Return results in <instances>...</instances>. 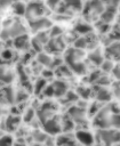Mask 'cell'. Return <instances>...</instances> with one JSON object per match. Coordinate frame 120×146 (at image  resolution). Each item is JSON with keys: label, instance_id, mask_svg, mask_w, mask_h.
Segmentation results:
<instances>
[{"label": "cell", "instance_id": "cell-39", "mask_svg": "<svg viewBox=\"0 0 120 146\" xmlns=\"http://www.w3.org/2000/svg\"><path fill=\"white\" fill-rule=\"evenodd\" d=\"M13 139L10 136H3L1 138V146H11Z\"/></svg>", "mask_w": 120, "mask_h": 146}, {"label": "cell", "instance_id": "cell-40", "mask_svg": "<svg viewBox=\"0 0 120 146\" xmlns=\"http://www.w3.org/2000/svg\"><path fill=\"white\" fill-rule=\"evenodd\" d=\"M1 57H2V60H5V59L9 60V59L13 57V51L9 50V49H5V50H2V55H1Z\"/></svg>", "mask_w": 120, "mask_h": 146}, {"label": "cell", "instance_id": "cell-45", "mask_svg": "<svg viewBox=\"0 0 120 146\" xmlns=\"http://www.w3.org/2000/svg\"><path fill=\"white\" fill-rule=\"evenodd\" d=\"M34 139L37 140V141H43L45 139H46V137H45V135L43 133H41V132H35L34 133Z\"/></svg>", "mask_w": 120, "mask_h": 146}, {"label": "cell", "instance_id": "cell-11", "mask_svg": "<svg viewBox=\"0 0 120 146\" xmlns=\"http://www.w3.org/2000/svg\"><path fill=\"white\" fill-rule=\"evenodd\" d=\"M75 136H77V139H78L81 144H83V145H86V146L91 145L93 141H94L93 135L89 133V132H87V131H78Z\"/></svg>", "mask_w": 120, "mask_h": 146}, {"label": "cell", "instance_id": "cell-1", "mask_svg": "<svg viewBox=\"0 0 120 146\" xmlns=\"http://www.w3.org/2000/svg\"><path fill=\"white\" fill-rule=\"evenodd\" d=\"M46 9L47 7L40 2V1H31L27 6H26V13L25 16L27 17V19H34L38 17H43L46 14Z\"/></svg>", "mask_w": 120, "mask_h": 146}, {"label": "cell", "instance_id": "cell-37", "mask_svg": "<svg viewBox=\"0 0 120 146\" xmlns=\"http://www.w3.org/2000/svg\"><path fill=\"white\" fill-rule=\"evenodd\" d=\"M109 81H110V80H109V78H107L106 75H101V76H99V79L97 80V82H96V83H97L98 86L104 87V86L109 84Z\"/></svg>", "mask_w": 120, "mask_h": 146}, {"label": "cell", "instance_id": "cell-13", "mask_svg": "<svg viewBox=\"0 0 120 146\" xmlns=\"http://www.w3.org/2000/svg\"><path fill=\"white\" fill-rule=\"evenodd\" d=\"M96 90V98L99 100V102H106V100H110L111 98V95L110 92L102 86H98L95 88Z\"/></svg>", "mask_w": 120, "mask_h": 146}, {"label": "cell", "instance_id": "cell-26", "mask_svg": "<svg viewBox=\"0 0 120 146\" xmlns=\"http://www.w3.org/2000/svg\"><path fill=\"white\" fill-rule=\"evenodd\" d=\"M101 68H102V71L103 72H111V71H113V68H114V65H113V63H112V60L111 59H104V62L101 64Z\"/></svg>", "mask_w": 120, "mask_h": 146}, {"label": "cell", "instance_id": "cell-31", "mask_svg": "<svg viewBox=\"0 0 120 146\" xmlns=\"http://www.w3.org/2000/svg\"><path fill=\"white\" fill-rule=\"evenodd\" d=\"M42 95L46 96V97H53V96H55V89H54L53 84L46 86V88L42 91Z\"/></svg>", "mask_w": 120, "mask_h": 146}, {"label": "cell", "instance_id": "cell-38", "mask_svg": "<svg viewBox=\"0 0 120 146\" xmlns=\"http://www.w3.org/2000/svg\"><path fill=\"white\" fill-rule=\"evenodd\" d=\"M63 128H64V130H70V129H72L73 128V120L70 117H67V119H65L64 120V123H63Z\"/></svg>", "mask_w": 120, "mask_h": 146}, {"label": "cell", "instance_id": "cell-17", "mask_svg": "<svg viewBox=\"0 0 120 146\" xmlns=\"http://www.w3.org/2000/svg\"><path fill=\"white\" fill-rule=\"evenodd\" d=\"M71 72H72V70L70 68L69 65H61L57 68H55V73L58 76H62V78H69V76H71V74H72Z\"/></svg>", "mask_w": 120, "mask_h": 146}, {"label": "cell", "instance_id": "cell-12", "mask_svg": "<svg viewBox=\"0 0 120 146\" xmlns=\"http://www.w3.org/2000/svg\"><path fill=\"white\" fill-rule=\"evenodd\" d=\"M114 15H115V8H112V7H105L104 11L101 14V21L103 23H110L113 21L114 18Z\"/></svg>", "mask_w": 120, "mask_h": 146}, {"label": "cell", "instance_id": "cell-25", "mask_svg": "<svg viewBox=\"0 0 120 146\" xmlns=\"http://www.w3.org/2000/svg\"><path fill=\"white\" fill-rule=\"evenodd\" d=\"M18 122H19V119H18L17 116H9V117L6 120V127H7V129L13 130V129L18 124Z\"/></svg>", "mask_w": 120, "mask_h": 146}, {"label": "cell", "instance_id": "cell-9", "mask_svg": "<svg viewBox=\"0 0 120 146\" xmlns=\"http://www.w3.org/2000/svg\"><path fill=\"white\" fill-rule=\"evenodd\" d=\"M53 87L55 89V96L56 97H61L66 95L67 92V84L64 81L61 80H56L55 82H53Z\"/></svg>", "mask_w": 120, "mask_h": 146}, {"label": "cell", "instance_id": "cell-46", "mask_svg": "<svg viewBox=\"0 0 120 146\" xmlns=\"http://www.w3.org/2000/svg\"><path fill=\"white\" fill-rule=\"evenodd\" d=\"M14 0H1V8L5 9L6 7H9Z\"/></svg>", "mask_w": 120, "mask_h": 146}, {"label": "cell", "instance_id": "cell-41", "mask_svg": "<svg viewBox=\"0 0 120 146\" xmlns=\"http://www.w3.org/2000/svg\"><path fill=\"white\" fill-rule=\"evenodd\" d=\"M27 98V94L25 92V91H18L17 94H16V102H23V100H25Z\"/></svg>", "mask_w": 120, "mask_h": 146}, {"label": "cell", "instance_id": "cell-16", "mask_svg": "<svg viewBox=\"0 0 120 146\" xmlns=\"http://www.w3.org/2000/svg\"><path fill=\"white\" fill-rule=\"evenodd\" d=\"M88 58L91 63H94L95 65H99L104 62V58H103V55L101 54L99 50H95V51H91L89 55H88Z\"/></svg>", "mask_w": 120, "mask_h": 146}, {"label": "cell", "instance_id": "cell-22", "mask_svg": "<svg viewBox=\"0 0 120 146\" xmlns=\"http://www.w3.org/2000/svg\"><path fill=\"white\" fill-rule=\"evenodd\" d=\"M46 79H39L35 83H34V92L38 95V94H40V92H42L43 91V89L46 88Z\"/></svg>", "mask_w": 120, "mask_h": 146}, {"label": "cell", "instance_id": "cell-36", "mask_svg": "<svg viewBox=\"0 0 120 146\" xmlns=\"http://www.w3.org/2000/svg\"><path fill=\"white\" fill-rule=\"evenodd\" d=\"M104 5L106 7H112V8H117V6L120 3V0H103Z\"/></svg>", "mask_w": 120, "mask_h": 146}, {"label": "cell", "instance_id": "cell-34", "mask_svg": "<svg viewBox=\"0 0 120 146\" xmlns=\"http://www.w3.org/2000/svg\"><path fill=\"white\" fill-rule=\"evenodd\" d=\"M78 98H79V95L77 92H74V91H67L66 92V99L69 102H75V100H78Z\"/></svg>", "mask_w": 120, "mask_h": 146}, {"label": "cell", "instance_id": "cell-15", "mask_svg": "<svg viewBox=\"0 0 120 146\" xmlns=\"http://www.w3.org/2000/svg\"><path fill=\"white\" fill-rule=\"evenodd\" d=\"M53 59L48 54H45V52H39L38 56H37V60L39 62V64L46 66V67H50L51 66V63H53Z\"/></svg>", "mask_w": 120, "mask_h": 146}, {"label": "cell", "instance_id": "cell-44", "mask_svg": "<svg viewBox=\"0 0 120 146\" xmlns=\"http://www.w3.org/2000/svg\"><path fill=\"white\" fill-rule=\"evenodd\" d=\"M54 75V72H53V70L51 68H47V70H45V71H42V78L43 79H47V78H51Z\"/></svg>", "mask_w": 120, "mask_h": 146}, {"label": "cell", "instance_id": "cell-8", "mask_svg": "<svg viewBox=\"0 0 120 146\" xmlns=\"http://www.w3.org/2000/svg\"><path fill=\"white\" fill-rule=\"evenodd\" d=\"M106 54L114 60H120V42H114L106 48Z\"/></svg>", "mask_w": 120, "mask_h": 146}, {"label": "cell", "instance_id": "cell-20", "mask_svg": "<svg viewBox=\"0 0 120 146\" xmlns=\"http://www.w3.org/2000/svg\"><path fill=\"white\" fill-rule=\"evenodd\" d=\"M89 43H90V38L89 36H80L74 41V47L79 48V49H83V48L88 47Z\"/></svg>", "mask_w": 120, "mask_h": 146}, {"label": "cell", "instance_id": "cell-42", "mask_svg": "<svg viewBox=\"0 0 120 146\" xmlns=\"http://www.w3.org/2000/svg\"><path fill=\"white\" fill-rule=\"evenodd\" d=\"M59 3H61V0H48L47 1V6L50 9H56Z\"/></svg>", "mask_w": 120, "mask_h": 146}, {"label": "cell", "instance_id": "cell-32", "mask_svg": "<svg viewBox=\"0 0 120 146\" xmlns=\"http://www.w3.org/2000/svg\"><path fill=\"white\" fill-rule=\"evenodd\" d=\"M62 34V29L59 26H51L50 29V38H57Z\"/></svg>", "mask_w": 120, "mask_h": 146}, {"label": "cell", "instance_id": "cell-33", "mask_svg": "<svg viewBox=\"0 0 120 146\" xmlns=\"http://www.w3.org/2000/svg\"><path fill=\"white\" fill-rule=\"evenodd\" d=\"M58 145H67V146H74V143L70 139V138H67V137H59L58 138V143H57Z\"/></svg>", "mask_w": 120, "mask_h": 146}, {"label": "cell", "instance_id": "cell-14", "mask_svg": "<svg viewBox=\"0 0 120 146\" xmlns=\"http://www.w3.org/2000/svg\"><path fill=\"white\" fill-rule=\"evenodd\" d=\"M70 66V68L72 70L73 73H77V74H85L87 68H86V65L81 62H72V63H69L67 64Z\"/></svg>", "mask_w": 120, "mask_h": 146}, {"label": "cell", "instance_id": "cell-43", "mask_svg": "<svg viewBox=\"0 0 120 146\" xmlns=\"http://www.w3.org/2000/svg\"><path fill=\"white\" fill-rule=\"evenodd\" d=\"M99 76H101V73L99 72H97V71H95V72H93V73H90V75H89V81L90 82H97V80L99 79Z\"/></svg>", "mask_w": 120, "mask_h": 146}, {"label": "cell", "instance_id": "cell-19", "mask_svg": "<svg viewBox=\"0 0 120 146\" xmlns=\"http://www.w3.org/2000/svg\"><path fill=\"white\" fill-rule=\"evenodd\" d=\"M2 97H5L8 103H13L16 99V95H15V92L13 91V89L10 87L2 88Z\"/></svg>", "mask_w": 120, "mask_h": 146}, {"label": "cell", "instance_id": "cell-23", "mask_svg": "<svg viewBox=\"0 0 120 146\" xmlns=\"http://www.w3.org/2000/svg\"><path fill=\"white\" fill-rule=\"evenodd\" d=\"M64 3L69 8H73L74 10L81 9V0H64Z\"/></svg>", "mask_w": 120, "mask_h": 146}, {"label": "cell", "instance_id": "cell-27", "mask_svg": "<svg viewBox=\"0 0 120 146\" xmlns=\"http://www.w3.org/2000/svg\"><path fill=\"white\" fill-rule=\"evenodd\" d=\"M77 94H78L80 97L87 99V98H89V96H90V89H89V88H86V87H79V88L77 89Z\"/></svg>", "mask_w": 120, "mask_h": 146}, {"label": "cell", "instance_id": "cell-29", "mask_svg": "<svg viewBox=\"0 0 120 146\" xmlns=\"http://www.w3.org/2000/svg\"><path fill=\"white\" fill-rule=\"evenodd\" d=\"M110 123H111V125L112 127H114V128H120V114H113V115H111L110 116Z\"/></svg>", "mask_w": 120, "mask_h": 146}, {"label": "cell", "instance_id": "cell-28", "mask_svg": "<svg viewBox=\"0 0 120 146\" xmlns=\"http://www.w3.org/2000/svg\"><path fill=\"white\" fill-rule=\"evenodd\" d=\"M13 79H14V74L11 73V72H3V70H2V73H1V81H2V83H10L11 81H13Z\"/></svg>", "mask_w": 120, "mask_h": 146}, {"label": "cell", "instance_id": "cell-24", "mask_svg": "<svg viewBox=\"0 0 120 146\" xmlns=\"http://www.w3.org/2000/svg\"><path fill=\"white\" fill-rule=\"evenodd\" d=\"M49 36L50 35H48V33H46V32H43V31H41V32H38V34H37V36H34L41 44H47L48 42H49Z\"/></svg>", "mask_w": 120, "mask_h": 146}, {"label": "cell", "instance_id": "cell-4", "mask_svg": "<svg viewBox=\"0 0 120 146\" xmlns=\"http://www.w3.org/2000/svg\"><path fill=\"white\" fill-rule=\"evenodd\" d=\"M83 57V51L82 49H79V48H71L69 49L66 52H65V56H64V59L66 62V64L69 63H72V62H79V59H81Z\"/></svg>", "mask_w": 120, "mask_h": 146}, {"label": "cell", "instance_id": "cell-30", "mask_svg": "<svg viewBox=\"0 0 120 146\" xmlns=\"http://www.w3.org/2000/svg\"><path fill=\"white\" fill-rule=\"evenodd\" d=\"M31 47L35 50V51H38V52H42V49H43V44H41L35 38H33L32 40H31Z\"/></svg>", "mask_w": 120, "mask_h": 146}, {"label": "cell", "instance_id": "cell-49", "mask_svg": "<svg viewBox=\"0 0 120 146\" xmlns=\"http://www.w3.org/2000/svg\"><path fill=\"white\" fill-rule=\"evenodd\" d=\"M32 1H35V0H32Z\"/></svg>", "mask_w": 120, "mask_h": 146}, {"label": "cell", "instance_id": "cell-10", "mask_svg": "<svg viewBox=\"0 0 120 146\" xmlns=\"http://www.w3.org/2000/svg\"><path fill=\"white\" fill-rule=\"evenodd\" d=\"M69 115L73 121L82 122L85 120V111L80 107H71L69 111Z\"/></svg>", "mask_w": 120, "mask_h": 146}, {"label": "cell", "instance_id": "cell-7", "mask_svg": "<svg viewBox=\"0 0 120 146\" xmlns=\"http://www.w3.org/2000/svg\"><path fill=\"white\" fill-rule=\"evenodd\" d=\"M43 128H45V131L48 132V133H51V135H55V133H58L61 131V125L58 124L57 121L53 120V119H49V120H46L43 122Z\"/></svg>", "mask_w": 120, "mask_h": 146}, {"label": "cell", "instance_id": "cell-48", "mask_svg": "<svg viewBox=\"0 0 120 146\" xmlns=\"http://www.w3.org/2000/svg\"><path fill=\"white\" fill-rule=\"evenodd\" d=\"M33 146H40V145H38V144H37V145H33Z\"/></svg>", "mask_w": 120, "mask_h": 146}, {"label": "cell", "instance_id": "cell-6", "mask_svg": "<svg viewBox=\"0 0 120 146\" xmlns=\"http://www.w3.org/2000/svg\"><path fill=\"white\" fill-rule=\"evenodd\" d=\"M95 124H96L97 127L102 128V129H106L109 125H111V123H110V117H107L105 110H103V111H101V112L97 113V116H96V119H95Z\"/></svg>", "mask_w": 120, "mask_h": 146}, {"label": "cell", "instance_id": "cell-18", "mask_svg": "<svg viewBox=\"0 0 120 146\" xmlns=\"http://www.w3.org/2000/svg\"><path fill=\"white\" fill-rule=\"evenodd\" d=\"M13 11L16 15H19V16L25 15V13H26V6L23 2H21V1H16V2L13 3Z\"/></svg>", "mask_w": 120, "mask_h": 146}, {"label": "cell", "instance_id": "cell-3", "mask_svg": "<svg viewBox=\"0 0 120 146\" xmlns=\"http://www.w3.org/2000/svg\"><path fill=\"white\" fill-rule=\"evenodd\" d=\"M99 136L106 146H110L111 144L120 140V132L114 130H102L99 132Z\"/></svg>", "mask_w": 120, "mask_h": 146}, {"label": "cell", "instance_id": "cell-5", "mask_svg": "<svg viewBox=\"0 0 120 146\" xmlns=\"http://www.w3.org/2000/svg\"><path fill=\"white\" fill-rule=\"evenodd\" d=\"M13 46L18 50H26L29 46H31V41L29 40V36L26 34H23V35L14 38Z\"/></svg>", "mask_w": 120, "mask_h": 146}, {"label": "cell", "instance_id": "cell-21", "mask_svg": "<svg viewBox=\"0 0 120 146\" xmlns=\"http://www.w3.org/2000/svg\"><path fill=\"white\" fill-rule=\"evenodd\" d=\"M74 30L79 33V34H88L91 31V26L87 23H78L74 27Z\"/></svg>", "mask_w": 120, "mask_h": 146}, {"label": "cell", "instance_id": "cell-35", "mask_svg": "<svg viewBox=\"0 0 120 146\" xmlns=\"http://www.w3.org/2000/svg\"><path fill=\"white\" fill-rule=\"evenodd\" d=\"M33 117H34V111H33L32 108H29V110L25 112V114H24V121L29 122V121H31Z\"/></svg>", "mask_w": 120, "mask_h": 146}, {"label": "cell", "instance_id": "cell-47", "mask_svg": "<svg viewBox=\"0 0 120 146\" xmlns=\"http://www.w3.org/2000/svg\"><path fill=\"white\" fill-rule=\"evenodd\" d=\"M113 75L118 79V80H120V66H117V67H114L113 68Z\"/></svg>", "mask_w": 120, "mask_h": 146}, {"label": "cell", "instance_id": "cell-2", "mask_svg": "<svg viewBox=\"0 0 120 146\" xmlns=\"http://www.w3.org/2000/svg\"><path fill=\"white\" fill-rule=\"evenodd\" d=\"M30 27L32 32H41L45 29L51 27V21L47 17H38L34 19H30Z\"/></svg>", "mask_w": 120, "mask_h": 146}]
</instances>
